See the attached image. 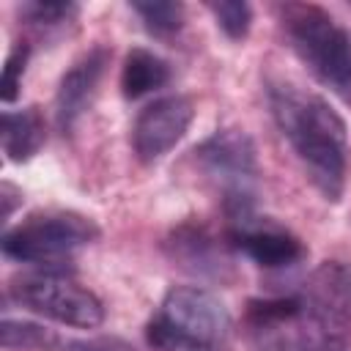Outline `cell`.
Returning <instances> with one entry per match:
<instances>
[{"mask_svg":"<svg viewBox=\"0 0 351 351\" xmlns=\"http://www.w3.org/2000/svg\"><path fill=\"white\" fill-rule=\"evenodd\" d=\"M269 107L282 137L296 151L313 186L332 203L340 200L348 176V132L337 110L291 82L269 88Z\"/></svg>","mask_w":351,"mask_h":351,"instance_id":"obj_1","label":"cell"},{"mask_svg":"<svg viewBox=\"0 0 351 351\" xmlns=\"http://www.w3.org/2000/svg\"><path fill=\"white\" fill-rule=\"evenodd\" d=\"M230 326V313L219 296L197 285H176L148 321L145 340L156 351H219Z\"/></svg>","mask_w":351,"mask_h":351,"instance_id":"obj_2","label":"cell"},{"mask_svg":"<svg viewBox=\"0 0 351 351\" xmlns=\"http://www.w3.org/2000/svg\"><path fill=\"white\" fill-rule=\"evenodd\" d=\"M296 296L302 346L307 351H346L351 340V271L340 261H324Z\"/></svg>","mask_w":351,"mask_h":351,"instance_id":"obj_3","label":"cell"},{"mask_svg":"<svg viewBox=\"0 0 351 351\" xmlns=\"http://www.w3.org/2000/svg\"><path fill=\"white\" fill-rule=\"evenodd\" d=\"M282 27L302 63L329 88L351 96V30L318 5H282Z\"/></svg>","mask_w":351,"mask_h":351,"instance_id":"obj_4","label":"cell"},{"mask_svg":"<svg viewBox=\"0 0 351 351\" xmlns=\"http://www.w3.org/2000/svg\"><path fill=\"white\" fill-rule=\"evenodd\" d=\"M99 236L96 225L74 211H44L30 214L16 228H8L3 233V255L19 263H36L47 266V271H55L52 266H60L69 261L80 247L90 244Z\"/></svg>","mask_w":351,"mask_h":351,"instance_id":"obj_5","label":"cell"},{"mask_svg":"<svg viewBox=\"0 0 351 351\" xmlns=\"http://www.w3.org/2000/svg\"><path fill=\"white\" fill-rule=\"evenodd\" d=\"M195 154L200 167L219 184L230 222L250 217L258 181V156L252 137L241 129H217L197 145Z\"/></svg>","mask_w":351,"mask_h":351,"instance_id":"obj_6","label":"cell"},{"mask_svg":"<svg viewBox=\"0 0 351 351\" xmlns=\"http://www.w3.org/2000/svg\"><path fill=\"white\" fill-rule=\"evenodd\" d=\"M8 296L19 307L63 326L96 329L104 321V304L99 302V296L58 271H36L16 277L8 285Z\"/></svg>","mask_w":351,"mask_h":351,"instance_id":"obj_7","label":"cell"},{"mask_svg":"<svg viewBox=\"0 0 351 351\" xmlns=\"http://www.w3.org/2000/svg\"><path fill=\"white\" fill-rule=\"evenodd\" d=\"M192 118H195V104L189 96L176 93V96L156 99L134 121V129H132L134 154L143 162H154L165 156L186 134Z\"/></svg>","mask_w":351,"mask_h":351,"instance_id":"obj_8","label":"cell"},{"mask_svg":"<svg viewBox=\"0 0 351 351\" xmlns=\"http://www.w3.org/2000/svg\"><path fill=\"white\" fill-rule=\"evenodd\" d=\"M230 241L252 263H258L263 269H288L307 255L304 244L291 230H285L269 219H258L255 214L233 219Z\"/></svg>","mask_w":351,"mask_h":351,"instance_id":"obj_9","label":"cell"},{"mask_svg":"<svg viewBox=\"0 0 351 351\" xmlns=\"http://www.w3.org/2000/svg\"><path fill=\"white\" fill-rule=\"evenodd\" d=\"M107 60H110L107 49L93 47L60 77V85L55 93V118L63 132H71L77 126V121L90 110V104L99 93V82L104 77Z\"/></svg>","mask_w":351,"mask_h":351,"instance_id":"obj_10","label":"cell"},{"mask_svg":"<svg viewBox=\"0 0 351 351\" xmlns=\"http://www.w3.org/2000/svg\"><path fill=\"white\" fill-rule=\"evenodd\" d=\"M170 258L200 277H211V280H225L228 277V258L222 244L200 225H181L178 230H173L170 241H167Z\"/></svg>","mask_w":351,"mask_h":351,"instance_id":"obj_11","label":"cell"},{"mask_svg":"<svg viewBox=\"0 0 351 351\" xmlns=\"http://www.w3.org/2000/svg\"><path fill=\"white\" fill-rule=\"evenodd\" d=\"M3 151L11 162H27L44 143V118L38 107L3 112Z\"/></svg>","mask_w":351,"mask_h":351,"instance_id":"obj_12","label":"cell"},{"mask_svg":"<svg viewBox=\"0 0 351 351\" xmlns=\"http://www.w3.org/2000/svg\"><path fill=\"white\" fill-rule=\"evenodd\" d=\"M170 80V66L156 52L134 47L126 52L121 66V93L126 99H140Z\"/></svg>","mask_w":351,"mask_h":351,"instance_id":"obj_13","label":"cell"},{"mask_svg":"<svg viewBox=\"0 0 351 351\" xmlns=\"http://www.w3.org/2000/svg\"><path fill=\"white\" fill-rule=\"evenodd\" d=\"M0 340H3V348H22V351H49L60 346V337L55 332L38 324L14 321V318H3Z\"/></svg>","mask_w":351,"mask_h":351,"instance_id":"obj_14","label":"cell"},{"mask_svg":"<svg viewBox=\"0 0 351 351\" xmlns=\"http://www.w3.org/2000/svg\"><path fill=\"white\" fill-rule=\"evenodd\" d=\"M132 11L143 19L145 30L154 36H173L184 25V5L173 0H145L132 3Z\"/></svg>","mask_w":351,"mask_h":351,"instance_id":"obj_15","label":"cell"},{"mask_svg":"<svg viewBox=\"0 0 351 351\" xmlns=\"http://www.w3.org/2000/svg\"><path fill=\"white\" fill-rule=\"evenodd\" d=\"M208 11L214 14L217 27H219L228 38L241 41V38L250 33L252 8H250L244 0H219V3H208Z\"/></svg>","mask_w":351,"mask_h":351,"instance_id":"obj_16","label":"cell"},{"mask_svg":"<svg viewBox=\"0 0 351 351\" xmlns=\"http://www.w3.org/2000/svg\"><path fill=\"white\" fill-rule=\"evenodd\" d=\"M27 58H30V47L27 44H16L5 58L3 77H0V99L5 104L16 101V96H19L22 77H25V69H27Z\"/></svg>","mask_w":351,"mask_h":351,"instance_id":"obj_17","label":"cell"},{"mask_svg":"<svg viewBox=\"0 0 351 351\" xmlns=\"http://www.w3.org/2000/svg\"><path fill=\"white\" fill-rule=\"evenodd\" d=\"M77 5L74 3H25L22 5V16L30 22V25H38V27H55V25H63V22H71L77 16Z\"/></svg>","mask_w":351,"mask_h":351,"instance_id":"obj_18","label":"cell"},{"mask_svg":"<svg viewBox=\"0 0 351 351\" xmlns=\"http://www.w3.org/2000/svg\"><path fill=\"white\" fill-rule=\"evenodd\" d=\"M0 203H3V219H8L14 214V208L22 203V192L11 184H3L0 186Z\"/></svg>","mask_w":351,"mask_h":351,"instance_id":"obj_19","label":"cell"},{"mask_svg":"<svg viewBox=\"0 0 351 351\" xmlns=\"http://www.w3.org/2000/svg\"><path fill=\"white\" fill-rule=\"evenodd\" d=\"M77 351H99V348H88V346H77Z\"/></svg>","mask_w":351,"mask_h":351,"instance_id":"obj_20","label":"cell"}]
</instances>
